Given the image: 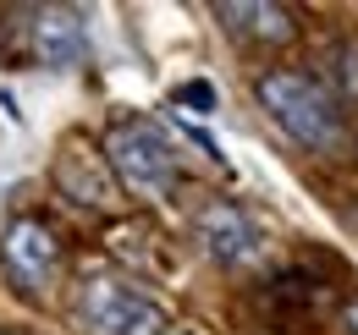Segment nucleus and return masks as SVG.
Instances as JSON below:
<instances>
[{"label": "nucleus", "instance_id": "nucleus-2", "mask_svg": "<svg viewBox=\"0 0 358 335\" xmlns=\"http://www.w3.org/2000/svg\"><path fill=\"white\" fill-rule=\"evenodd\" d=\"M105 165L116 170V181H122L133 198H143V204H166V198L177 193V181H182L171 137L155 121H143V116L110 121V132H105Z\"/></svg>", "mask_w": 358, "mask_h": 335}, {"label": "nucleus", "instance_id": "nucleus-8", "mask_svg": "<svg viewBox=\"0 0 358 335\" xmlns=\"http://www.w3.org/2000/svg\"><path fill=\"white\" fill-rule=\"evenodd\" d=\"M177 99H182V105H193V110H204V116L215 110V88L204 83V77H193V83H182V88H177Z\"/></svg>", "mask_w": 358, "mask_h": 335}, {"label": "nucleus", "instance_id": "nucleus-5", "mask_svg": "<svg viewBox=\"0 0 358 335\" xmlns=\"http://www.w3.org/2000/svg\"><path fill=\"white\" fill-rule=\"evenodd\" d=\"M28 50H34V61L50 66V72H66V66H78L83 61V17L78 11H66V6H39V11H28Z\"/></svg>", "mask_w": 358, "mask_h": 335}, {"label": "nucleus", "instance_id": "nucleus-11", "mask_svg": "<svg viewBox=\"0 0 358 335\" xmlns=\"http://www.w3.org/2000/svg\"><path fill=\"white\" fill-rule=\"evenodd\" d=\"M0 335H11V330H0Z\"/></svg>", "mask_w": 358, "mask_h": 335}, {"label": "nucleus", "instance_id": "nucleus-7", "mask_svg": "<svg viewBox=\"0 0 358 335\" xmlns=\"http://www.w3.org/2000/svg\"><path fill=\"white\" fill-rule=\"evenodd\" d=\"M215 17H221L237 39H254V44H287L292 34H298V11L265 6V0H248V6H215Z\"/></svg>", "mask_w": 358, "mask_h": 335}, {"label": "nucleus", "instance_id": "nucleus-4", "mask_svg": "<svg viewBox=\"0 0 358 335\" xmlns=\"http://www.w3.org/2000/svg\"><path fill=\"white\" fill-rule=\"evenodd\" d=\"M0 269L22 297H45L61 275V237L39 214H17L0 231Z\"/></svg>", "mask_w": 358, "mask_h": 335}, {"label": "nucleus", "instance_id": "nucleus-1", "mask_svg": "<svg viewBox=\"0 0 358 335\" xmlns=\"http://www.w3.org/2000/svg\"><path fill=\"white\" fill-rule=\"evenodd\" d=\"M259 105H265L270 121L281 126L292 143H303L309 154H336L342 149V99L320 77L292 72V66L265 72L259 77Z\"/></svg>", "mask_w": 358, "mask_h": 335}, {"label": "nucleus", "instance_id": "nucleus-10", "mask_svg": "<svg viewBox=\"0 0 358 335\" xmlns=\"http://www.w3.org/2000/svg\"><path fill=\"white\" fill-rule=\"evenodd\" d=\"M353 225H358V209H353Z\"/></svg>", "mask_w": 358, "mask_h": 335}, {"label": "nucleus", "instance_id": "nucleus-3", "mask_svg": "<svg viewBox=\"0 0 358 335\" xmlns=\"http://www.w3.org/2000/svg\"><path fill=\"white\" fill-rule=\"evenodd\" d=\"M72 313L89 335H160L166 330V308L149 292H138L133 281H116V275H89L78 286Z\"/></svg>", "mask_w": 358, "mask_h": 335}, {"label": "nucleus", "instance_id": "nucleus-9", "mask_svg": "<svg viewBox=\"0 0 358 335\" xmlns=\"http://www.w3.org/2000/svg\"><path fill=\"white\" fill-rule=\"evenodd\" d=\"M342 319H348V330L358 335V302H348V313H342Z\"/></svg>", "mask_w": 358, "mask_h": 335}, {"label": "nucleus", "instance_id": "nucleus-6", "mask_svg": "<svg viewBox=\"0 0 358 335\" xmlns=\"http://www.w3.org/2000/svg\"><path fill=\"white\" fill-rule=\"evenodd\" d=\"M193 231H199V242L210 258H221V264H248L254 253H259V231H254V220L237 209V204H204V209L193 214Z\"/></svg>", "mask_w": 358, "mask_h": 335}]
</instances>
